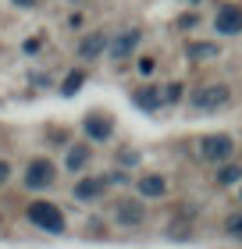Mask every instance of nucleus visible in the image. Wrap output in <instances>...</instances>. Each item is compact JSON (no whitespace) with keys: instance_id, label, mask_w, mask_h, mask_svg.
<instances>
[{"instance_id":"nucleus-1","label":"nucleus","mask_w":242,"mask_h":249,"mask_svg":"<svg viewBox=\"0 0 242 249\" xmlns=\"http://www.w3.org/2000/svg\"><path fill=\"white\" fill-rule=\"evenodd\" d=\"M29 221L36 224V228H43V231H64V213L47 199H36L29 207Z\"/></svg>"},{"instance_id":"nucleus-2","label":"nucleus","mask_w":242,"mask_h":249,"mask_svg":"<svg viewBox=\"0 0 242 249\" xmlns=\"http://www.w3.org/2000/svg\"><path fill=\"white\" fill-rule=\"evenodd\" d=\"M232 153H235V146H232L228 135H203V139H200V157H203V160H210V164L232 160Z\"/></svg>"},{"instance_id":"nucleus-3","label":"nucleus","mask_w":242,"mask_h":249,"mask_svg":"<svg viewBox=\"0 0 242 249\" xmlns=\"http://www.w3.org/2000/svg\"><path fill=\"white\" fill-rule=\"evenodd\" d=\"M54 164L50 160H32L29 167H25V185L29 189H47V185H54Z\"/></svg>"},{"instance_id":"nucleus-4","label":"nucleus","mask_w":242,"mask_h":249,"mask_svg":"<svg viewBox=\"0 0 242 249\" xmlns=\"http://www.w3.org/2000/svg\"><path fill=\"white\" fill-rule=\"evenodd\" d=\"M228 96H232V89H228V86H206V89L196 93L192 104L200 107V110H217V107L228 104Z\"/></svg>"},{"instance_id":"nucleus-5","label":"nucleus","mask_w":242,"mask_h":249,"mask_svg":"<svg viewBox=\"0 0 242 249\" xmlns=\"http://www.w3.org/2000/svg\"><path fill=\"white\" fill-rule=\"evenodd\" d=\"M143 217H146V210H143L139 199H121L118 207H114V221L125 224V228H135V224H143Z\"/></svg>"},{"instance_id":"nucleus-6","label":"nucleus","mask_w":242,"mask_h":249,"mask_svg":"<svg viewBox=\"0 0 242 249\" xmlns=\"http://www.w3.org/2000/svg\"><path fill=\"white\" fill-rule=\"evenodd\" d=\"M214 25L221 36H239L242 32V7H221L214 18Z\"/></svg>"},{"instance_id":"nucleus-7","label":"nucleus","mask_w":242,"mask_h":249,"mask_svg":"<svg viewBox=\"0 0 242 249\" xmlns=\"http://www.w3.org/2000/svg\"><path fill=\"white\" fill-rule=\"evenodd\" d=\"M139 39H143V32H139V29H129V32H121V36L111 43V53H114V61H125V57H129V53H132L135 47H139Z\"/></svg>"},{"instance_id":"nucleus-8","label":"nucleus","mask_w":242,"mask_h":249,"mask_svg":"<svg viewBox=\"0 0 242 249\" xmlns=\"http://www.w3.org/2000/svg\"><path fill=\"white\" fill-rule=\"evenodd\" d=\"M139 192H143V196H149V199L164 196V192H168V178H164V175H143V178H139Z\"/></svg>"},{"instance_id":"nucleus-9","label":"nucleus","mask_w":242,"mask_h":249,"mask_svg":"<svg viewBox=\"0 0 242 249\" xmlns=\"http://www.w3.org/2000/svg\"><path fill=\"white\" fill-rule=\"evenodd\" d=\"M103 189H107V182H103V178H86V182L75 185V196H78V199H96Z\"/></svg>"},{"instance_id":"nucleus-10","label":"nucleus","mask_w":242,"mask_h":249,"mask_svg":"<svg viewBox=\"0 0 242 249\" xmlns=\"http://www.w3.org/2000/svg\"><path fill=\"white\" fill-rule=\"evenodd\" d=\"M135 104L146 107V110H157L164 104V93H160V89H139V93H135Z\"/></svg>"},{"instance_id":"nucleus-11","label":"nucleus","mask_w":242,"mask_h":249,"mask_svg":"<svg viewBox=\"0 0 242 249\" xmlns=\"http://www.w3.org/2000/svg\"><path fill=\"white\" fill-rule=\"evenodd\" d=\"M103 47H107V39H103L100 32H93V36H86L82 43H78V53H82V57H96Z\"/></svg>"},{"instance_id":"nucleus-12","label":"nucleus","mask_w":242,"mask_h":249,"mask_svg":"<svg viewBox=\"0 0 242 249\" xmlns=\"http://www.w3.org/2000/svg\"><path fill=\"white\" fill-rule=\"evenodd\" d=\"M86 135H93V139H111L107 118H89V121H86Z\"/></svg>"},{"instance_id":"nucleus-13","label":"nucleus","mask_w":242,"mask_h":249,"mask_svg":"<svg viewBox=\"0 0 242 249\" xmlns=\"http://www.w3.org/2000/svg\"><path fill=\"white\" fill-rule=\"evenodd\" d=\"M86 160H89V146H72V150H68V167H72V171H82Z\"/></svg>"},{"instance_id":"nucleus-14","label":"nucleus","mask_w":242,"mask_h":249,"mask_svg":"<svg viewBox=\"0 0 242 249\" xmlns=\"http://www.w3.org/2000/svg\"><path fill=\"white\" fill-rule=\"evenodd\" d=\"M82 82H86V71H72L64 78V86H61V96H75L78 89H82Z\"/></svg>"},{"instance_id":"nucleus-15","label":"nucleus","mask_w":242,"mask_h":249,"mask_svg":"<svg viewBox=\"0 0 242 249\" xmlns=\"http://www.w3.org/2000/svg\"><path fill=\"white\" fill-rule=\"evenodd\" d=\"M239 178H242V167L239 164H224L221 171H217V182H221V185H235Z\"/></svg>"},{"instance_id":"nucleus-16","label":"nucleus","mask_w":242,"mask_h":249,"mask_svg":"<svg viewBox=\"0 0 242 249\" xmlns=\"http://www.w3.org/2000/svg\"><path fill=\"white\" fill-rule=\"evenodd\" d=\"M189 53H192V57H214V47H189Z\"/></svg>"},{"instance_id":"nucleus-17","label":"nucleus","mask_w":242,"mask_h":249,"mask_svg":"<svg viewBox=\"0 0 242 249\" xmlns=\"http://www.w3.org/2000/svg\"><path fill=\"white\" fill-rule=\"evenodd\" d=\"M178 96H182V82H171L164 89V100H178Z\"/></svg>"},{"instance_id":"nucleus-18","label":"nucleus","mask_w":242,"mask_h":249,"mask_svg":"<svg viewBox=\"0 0 242 249\" xmlns=\"http://www.w3.org/2000/svg\"><path fill=\"white\" fill-rule=\"evenodd\" d=\"M228 231L242 235V213H235V217H228Z\"/></svg>"},{"instance_id":"nucleus-19","label":"nucleus","mask_w":242,"mask_h":249,"mask_svg":"<svg viewBox=\"0 0 242 249\" xmlns=\"http://www.w3.org/2000/svg\"><path fill=\"white\" fill-rule=\"evenodd\" d=\"M157 71V68H153V61H149V57H143L139 61V75H153Z\"/></svg>"},{"instance_id":"nucleus-20","label":"nucleus","mask_w":242,"mask_h":249,"mask_svg":"<svg viewBox=\"0 0 242 249\" xmlns=\"http://www.w3.org/2000/svg\"><path fill=\"white\" fill-rule=\"evenodd\" d=\"M7 175H11V167H7L4 160H0V185H4V182H7Z\"/></svg>"},{"instance_id":"nucleus-21","label":"nucleus","mask_w":242,"mask_h":249,"mask_svg":"<svg viewBox=\"0 0 242 249\" xmlns=\"http://www.w3.org/2000/svg\"><path fill=\"white\" fill-rule=\"evenodd\" d=\"M15 4H21V7H32V4H36V0H15Z\"/></svg>"}]
</instances>
